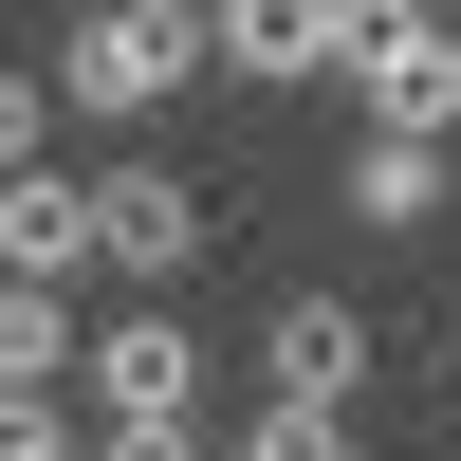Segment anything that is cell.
<instances>
[{
	"mask_svg": "<svg viewBox=\"0 0 461 461\" xmlns=\"http://www.w3.org/2000/svg\"><path fill=\"white\" fill-rule=\"evenodd\" d=\"M37 111H56V74H0V167H37Z\"/></svg>",
	"mask_w": 461,
	"mask_h": 461,
	"instance_id": "obj_13",
	"label": "cell"
},
{
	"mask_svg": "<svg viewBox=\"0 0 461 461\" xmlns=\"http://www.w3.org/2000/svg\"><path fill=\"white\" fill-rule=\"evenodd\" d=\"M56 369H74V314H56V295L19 277V332H0V388H56Z\"/></svg>",
	"mask_w": 461,
	"mask_h": 461,
	"instance_id": "obj_10",
	"label": "cell"
},
{
	"mask_svg": "<svg viewBox=\"0 0 461 461\" xmlns=\"http://www.w3.org/2000/svg\"><path fill=\"white\" fill-rule=\"evenodd\" d=\"M332 74H351L388 130H461V0H351Z\"/></svg>",
	"mask_w": 461,
	"mask_h": 461,
	"instance_id": "obj_2",
	"label": "cell"
},
{
	"mask_svg": "<svg viewBox=\"0 0 461 461\" xmlns=\"http://www.w3.org/2000/svg\"><path fill=\"white\" fill-rule=\"evenodd\" d=\"M332 185H351V221H369V240H425V221H443V130H388V111H369Z\"/></svg>",
	"mask_w": 461,
	"mask_h": 461,
	"instance_id": "obj_7",
	"label": "cell"
},
{
	"mask_svg": "<svg viewBox=\"0 0 461 461\" xmlns=\"http://www.w3.org/2000/svg\"><path fill=\"white\" fill-rule=\"evenodd\" d=\"M258 388L351 406V388H369V295H277V332H258Z\"/></svg>",
	"mask_w": 461,
	"mask_h": 461,
	"instance_id": "obj_5",
	"label": "cell"
},
{
	"mask_svg": "<svg viewBox=\"0 0 461 461\" xmlns=\"http://www.w3.org/2000/svg\"><path fill=\"white\" fill-rule=\"evenodd\" d=\"M0 277H37V295L111 277V258H93V185H74V167H0Z\"/></svg>",
	"mask_w": 461,
	"mask_h": 461,
	"instance_id": "obj_3",
	"label": "cell"
},
{
	"mask_svg": "<svg viewBox=\"0 0 461 461\" xmlns=\"http://www.w3.org/2000/svg\"><path fill=\"white\" fill-rule=\"evenodd\" d=\"M93 258L111 277H185V258H203V185L185 167H111L93 185Z\"/></svg>",
	"mask_w": 461,
	"mask_h": 461,
	"instance_id": "obj_4",
	"label": "cell"
},
{
	"mask_svg": "<svg viewBox=\"0 0 461 461\" xmlns=\"http://www.w3.org/2000/svg\"><path fill=\"white\" fill-rule=\"evenodd\" d=\"M443 406H461V332H443Z\"/></svg>",
	"mask_w": 461,
	"mask_h": 461,
	"instance_id": "obj_14",
	"label": "cell"
},
{
	"mask_svg": "<svg viewBox=\"0 0 461 461\" xmlns=\"http://www.w3.org/2000/svg\"><path fill=\"white\" fill-rule=\"evenodd\" d=\"M185 388H203V332H185V314H111L93 332V406H111V425H167Z\"/></svg>",
	"mask_w": 461,
	"mask_h": 461,
	"instance_id": "obj_6",
	"label": "cell"
},
{
	"mask_svg": "<svg viewBox=\"0 0 461 461\" xmlns=\"http://www.w3.org/2000/svg\"><path fill=\"white\" fill-rule=\"evenodd\" d=\"M332 37H351V0H221V74H258V93H314Z\"/></svg>",
	"mask_w": 461,
	"mask_h": 461,
	"instance_id": "obj_8",
	"label": "cell"
},
{
	"mask_svg": "<svg viewBox=\"0 0 461 461\" xmlns=\"http://www.w3.org/2000/svg\"><path fill=\"white\" fill-rule=\"evenodd\" d=\"M203 56H221V0H93V19L56 37V93L93 111V130H130V111L203 93Z\"/></svg>",
	"mask_w": 461,
	"mask_h": 461,
	"instance_id": "obj_1",
	"label": "cell"
},
{
	"mask_svg": "<svg viewBox=\"0 0 461 461\" xmlns=\"http://www.w3.org/2000/svg\"><path fill=\"white\" fill-rule=\"evenodd\" d=\"M93 461H221V443H203V425H185V406H167V425H111Z\"/></svg>",
	"mask_w": 461,
	"mask_h": 461,
	"instance_id": "obj_12",
	"label": "cell"
},
{
	"mask_svg": "<svg viewBox=\"0 0 461 461\" xmlns=\"http://www.w3.org/2000/svg\"><path fill=\"white\" fill-rule=\"evenodd\" d=\"M0 461H74V425H56V388H0Z\"/></svg>",
	"mask_w": 461,
	"mask_h": 461,
	"instance_id": "obj_11",
	"label": "cell"
},
{
	"mask_svg": "<svg viewBox=\"0 0 461 461\" xmlns=\"http://www.w3.org/2000/svg\"><path fill=\"white\" fill-rule=\"evenodd\" d=\"M240 461H351V406H314V388H258V443Z\"/></svg>",
	"mask_w": 461,
	"mask_h": 461,
	"instance_id": "obj_9",
	"label": "cell"
}]
</instances>
